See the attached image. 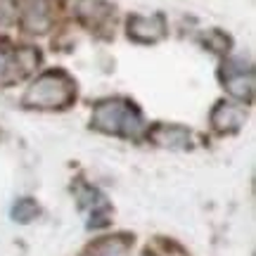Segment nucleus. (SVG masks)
I'll list each match as a JSON object with an SVG mask.
<instances>
[{
    "label": "nucleus",
    "instance_id": "20e7f679",
    "mask_svg": "<svg viewBox=\"0 0 256 256\" xmlns=\"http://www.w3.org/2000/svg\"><path fill=\"white\" fill-rule=\"evenodd\" d=\"M164 34H166L164 14H152V17L133 14L128 19V36L138 40V43H156V40L164 38Z\"/></svg>",
    "mask_w": 256,
    "mask_h": 256
},
{
    "label": "nucleus",
    "instance_id": "0eeeda50",
    "mask_svg": "<svg viewBox=\"0 0 256 256\" xmlns=\"http://www.w3.org/2000/svg\"><path fill=\"white\" fill-rule=\"evenodd\" d=\"M150 140L159 147L168 150H188L192 142L190 133L180 126H154L150 130Z\"/></svg>",
    "mask_w": 256,
    "mask_h": 256
},
{
    "label": "nucleus",
    "instance_id": "9b49d317",
    "mask_svg": "<svg viewBox=\"0 0 256 256\" xmlns=\"http://www.w3.org/2000/svg\"><path fill=\"white\" fill-rule=\"evenodd\" d=\"M202 43L214 52H226L230 48V38L226 34H220V31H209L206 36H202Z\"/></svg>",
    "mask_w": 256,
    "mask_h": 256
},
{
    "label": "nucleus",
    "instance_id": "7ed1b4c3",
    "mask_svg": "<svg viewBox=\"0 0 256 256\" xmlns=\"http://www.w3.org/2000/svg\"><path fill=\"white\" fill-rule=\"evenodd\" d=\"M223 83L238 100H252L254 98V72L242 60H230L223 64Z\"/></svg>",
    "mask_w": 256,
    "mask_h": 256
},
{
    "label": "nucleus",
    "instance_id": "423d86ee",
    "mask_svg": "<svg viewBox=\"0 0 256 256\" xmlns=\"http://www.w3.org/2000/svg\"><path fill=\"white\" fill-rule=\"evenodd\" d=\"M247 121V112L242 104H235V102H218L216 110L211 112V126L220 130V133H232L242 128V124Z\"/></svg>",
    "mask_w": 256,
    "mask_h": 256
},
{
    "label": "nucleus",
    "instance_id": "6e6552de",
    "mask_svg": "<svg viewBox=\"0 0 256 256\" xmlns=\"http://www.w3.org/2000/svg\"><path fill=\"white\" fill-rule=\"evenodd\" d=\"M76 14L86 26L98 28L112 17V5L104 0H76Z\"/></svg>",
    "mask_w": 256,
    "mask_h": 256
},
{
    "label": "nucleus",
    "instance_id": "f03ea898",
    "mask_svg": "<svg viewBox=\"0 0 256 256\" xmlns=\"http://www.w3.org/2000/svg\"><path fill=\"white\" fill-rule=\"evenodd\" d=\"M92 128L102 133H116V136L138 138L142 133V116L136 104L126 100H104L92 112Z\"/></svg>",
    "mask_w": 256,
    "mask_h": 256
},
{
    "label": "nucleus",
    "instance_id": "f257e3e1",
    "mask_svg": "<svg viewBox=\"0 0 256 256\" xmlns=\"http://www.w3.org/2000/svg\"><path fill=\"white\" fill-rule=\"evenodd\" d=\"M76 98V86L64 72H48L38 76L24 92V107L31 110H62Z\"/></svg>",
    "mask_w": 256,
    "mask_h": 256
},
{
    "label": "nucleus",
    "instance_id": "9d476101",
    "mask_svg": "<svg viewBox=\"0 0 256 256\" xmlns=\"http://www.w3.org/2000/svg\"><path fill=\"white\" fill-rule=\"evenodd\" d=\"M38 216V204L34 200H17L14 202V206H12V218L17 220V223H31V220Z\"/></svg>",
    "mask_w": 256,
    "mask_h": 256
},
{
    "label": "nucleus",
    "instance_id": "39448f33",
    "mask_svg": "<svg viewBox=\"0 0 256 256\" xmlns=\"http://www.w3.org/2000/svg\"><path fill=\"white\" fill-rule=\"evenodd\" d=\"M19 17H22V26L31 34H46L52 26V14L48 8V0H22Z\"/></svg>",
    "mask_w": 256,
    "mask_h": 256
},
{
    "label": "nucleus",
    "instance_id": "f8f14e48",
    "mask_svg": "<svg viewBox=\"0 0 256 256\" xmlns=\"http://www.w3.org/2000/svg\"><path fill=\"white\" fill-rule=\"evenodd\" d=\"M14 2L12 0H0V22H12L14 19Z\"/></svg>",
    "mask_w": 256,
    "mask_h": 256
},
{
    "label": "nucleus",
    "instance_id": "1a4fd4ad",
    "mask_svg": "<svg viewBox=\"0 0 256 256\" xmlns=\"http://www.w3.org/2000/svg\"><path fill=\"white\" fill-rule=\"evenodd\" d=\"M130 249V240L124 235H114V238L98 240L95 244L88 247V256H128Z\"/></svg>",
    "mask_w": 256,
    "mask_h": 256
}]
</instances>
